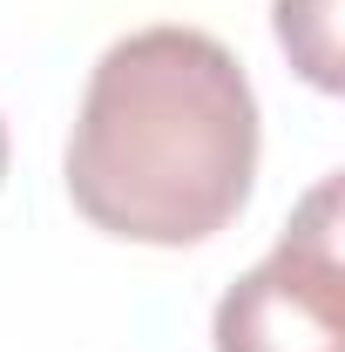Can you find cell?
Here are the masks:
<instances>
[{
	"instance_id": "cell-1",
	"label": "cell",
	"mask_w": 345,
	"mask_h": 352,
	"mask_svg": "<svg viewBox=\"0 0 345 352\" xmlns=\"http://www.w3.org/2000/svg\"><path fill=\"white\" fill-rule=\"evenodd\" d=\"M258 176V95L203 28H142L88 75L68 135V197L129 244H203Z\"/></svg>"
},
{
	"instance_id": "cell-2",
	"label": "cell",
	"mask_w": 345,
	"mask_h": 352,
	"mask_svg": "<svg viewBox=\"0 0 345 352\" xmlns=\"http://www.w3.org/2000/svg\"><path fill=\"white\" fill-rule=\"evenodd\" d=\"M216 352H345L339 176H325L271 244V258L223 292Z\"/></svg>"
},
{
	"instance_id": "cell-3",
	"label": "cell",
	"mask_w": 345,
	"mask_h": 352,
	"mask_svg": "<svg viewBox=\"0 0 345 352\" xmlns=\"http://www.w3.org/2000/svg\"><path fill=\"white\" fill-rule=\"evenodd\" d=\"M278 41L304 82L339 88V0H278Z\"/></svg>"
},
{
	"instance_id": "cell-4",
	"label": "cell",
	"mask_w": 345,
	"mask_h": 352,
	"mask_svg": "<svg viewBox=\"0 0 345 352\" xmlns=\"http://www.w3.org/2000/svg\"><path fill=\"white\" fill-rule=\"evenodd\" d=\"M0 176H7V129H0Z\"/></svg>"
}]
</instances>
